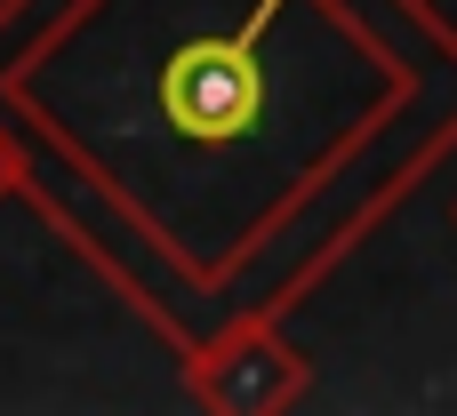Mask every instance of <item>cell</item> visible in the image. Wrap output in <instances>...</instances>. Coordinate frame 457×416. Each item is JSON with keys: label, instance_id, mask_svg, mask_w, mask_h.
I'll use <instances>...</instances> for the list:
<instances>
[{"label": "cell", "instance_id": "6da1fadb", "mask_svg": "<svg viewBox=\"0 0 457 416\" xmlns=\"http://www.w3.org/2000/svg\"><path fill=\"white\" fill-rule=\"evenodd\" d=\"M273 8H281V0H265V8L249 16V32H233V40H193V48L169 56L161 104H169V128H177V136H193V144H233V136L257 128V112H265L257 32H265Z\"/></svg>", "mask_w": 457, "mask_h": 416}]
</instances>
